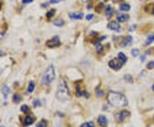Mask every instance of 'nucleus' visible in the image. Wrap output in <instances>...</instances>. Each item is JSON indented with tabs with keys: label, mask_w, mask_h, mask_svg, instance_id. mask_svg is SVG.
<instances>
[{
	"label": "nucleus",
	"mask_w": 154,
	"mask_h": 127,
	"mask_svg": "<svg viewBox=\"0 0 154 127\" xmlns=\"http://www.w3.org/2000/svg\"><path fill=\"white\" fill-rule=\"evenodd\" d=\"M107 100L112 107H117V108L126 107L128 103L125 96L116 91H110L107 96Z\"/></svg>",
	"instance_id": "1"
},
{
	"label": "nucleus",
	"mask_w": 154,
	"mask_h": 127,
	"mask_svg": "<svg viewBox=\"0 0 154 127\" xmlns=\"http://www.w3.org/2000/svg\"><path fill=\"white\" fill-rule=\"evenodd\" d=\"M56 96H57V98L59 100V101H62V102L67 101V100L70 98L69 90H68L67 83H66V81L63 79H61L59 80Z\"/></svg>",
	"instance_id": "2"
},
{
	"label": "nucleus",
	"mask_w": 154,
	"mask_h": 127,
	"mask_svg": "<svg viewBox=\"0 0 154 127\" xmlns=\"http://www.w3.org/2000/svg\"><path fill=\"white\" fill-rule=\"evenodd\" d=\"M55 68L52 65H50L43 74L42 81L44 84H49L55 79Z\"/></svg>",
	"instance_id": "3"
},
{
	"label": "nucleus",
	"mask_w": 154,
	"mask_h": 127,
	"mask_svg": "<svg viewBox=\"0 0 154 127\" xmlns=\"http://www.w3.org/2000/svg\"><path fill=\"white\" fill-rule=\"evenodd\" d=\"M123 64V62L121 60H119L118 58H115V59H112L109 62V67L115 70H119Z\"/></svg>",
	"instance_id": "4"
},
{
	"label": "nucleus",
	"mask_w": 154,
	"mask_h": 127,
	"mask_svg": "<svg viewBox=\"0 0 154 127\" xmlns=\"http://www.w3.org/2000/svg\"><path fill=\"white\" fill-rule=\"evenodd\" d=\"M45 45H47L49 48H54V47H57V46H59L61 45V43H60V40H59V38H58L57 36H55V37H53L51 39L48 40Z\"/></svg>",
	"instance_id": "5"
},
{
	"label": "nucleus",
	"mask_w": 154,
	"mask_h": 127,
	"mask_svg": "<svg viewBox=\"0 0 154 127\" xmlns=\"http://www.w3.org/2000/svg\"><path fill=\"white\" fill-rule=\"evenodd\" d=\"M107 27H108L110 30H112V31H116V32H119L121 30V26L116 21H111L108 25H107Z\"/></svg>",
	"instance_id": "6"
},
{
	"label": "nucleus",
	"mask_w": 154,
	"mask_h": 127,
	"mask_svg": "<svg viewBox=\"0 0 154 127\" xmlns=\"http://www.w3.org/2000/svg\"><path fill=\"white\" fill-rule=\"evenodd\" d=\"M132 41H133V38L131 36H127V37L124 38V39L122 41V47H127V46H129L132 44Z\"/></svg>",
	"instance_id": "7"
},
{
	"label": "nucleus",
	"mask_w": 154,
	"mask_h": 127,
	"mask_svg": "<svg viewBox=\"0 0 154 127\" xmlns=\"http://www.w3.org/2000/svg\"><path fill=\"white\" fill-rule=\"evenodd\" d=\"M68 16L72 20H80V19L83 18L84 15H83V13H78V12H76V13H69Z\"/></svg>",
	"instance_id": "8"
},
{
	"label": "nucleus",
	"mask_w": 154,
	"mask_h": 127,
	"mask_svg": "<svg viewBox=\"0 0 154 127\" xmlns=\"http://www.w3.org/2000/svg\"><path fill=\"white\" fill-rule=\"evenodd\" d=\"M98 123H99V125H101L103 127H105L107 125V123H108L106 117L104 115H100L99 117V119H98Z\"/></svg>",
	"instance_id": "9"
},
{
	"label": "nucleus",
	"mask_w": 154,
	"mask_h": 127,
	"mask_svg": "<svg viewBox=\"0 0 154 127\" xmlns=\"http://www.w3.org/2000/svg\"><path fill=\"white\" fill-rule=\"evenodd\" d=\"M116 19L119 22H125V21H127L129 19V16L127 14H120L117 16Z\"/></svg>",
	"instance_id": "10"
},
{
	"label": "nucleus",
	"mask_w": 154,
	"mask_h": 127,
	"mask_svg": "<svg viewBox=\"0 0 154 127\" xmlns=\"http://www.w3.org/2000/svg\"><path fill=\"white\" fill-rule=\"evenodd\" d=\"M128 115H129V112L126 111V110H123V111H122L121 113H119L118 114H117V118H118V119L120 121H123Z\"/></svg>",
	"instance_id": "11"
},
{
	"label": "nucleus",
	"mask_w": 154,
	"mask_h": 127,
	"mask_svg": "<svg viewBox=\"0 0 154 127\" xmlns=\"http://www.w3.org/2000/svg\"><path fill=\"white\" fill-rule=\"evenodd\" d=\"M53 25L56 26H58V27H61L64 25V21L61 18H57L53 21Z\"/></svg>",
	"instance_id": "12"
},
{
	"label": "nucleus",
	"mask_w": 154,
	"mask_h": 127,
	"mask_svg": "<svg viewBox=\"0 0 154 127\" xmlns=\"http://www.w3.org/2000/svg\"><path fill=\"white\" fill-rule=\"evenodd\" d=\"M113 12H114V9H113V8L111 6V5H108V6H106V8H105V10H104V13H105V15H106V16L108 17V18H110L111 16H112V14H113Z\"/></svg>",
	"instance_id": "13"
},
{
	"label": "nucleus",
	"mask_w": 154,
	"mask_h": 127,
	"mask_svg": "<svg viewBox=\"0 0 154 127\" xmlns=\"http://www.w3.org/2000/svg\"><path fill=\"white\" fill-rule=\"evenodd\" d=\"M2 93H3L4 96L5 97V98L8 96V95L9 93V88L7 86V85H4V86L2 87Z\"/></svg>",
	"instance_id": "14"
},
{
	"label": "nucleus",
	"mask_w": 154,
	"mask_h": 127,
	"mask_svg": "<svg viewBox=\"0 0 154 127\" xmlns=\"http://www.w3.org/2000/svg\"><path fill=\"white\" fill-rule=\"evenodd\" d=\"M120 9L123 11H128L130 9V5L128 4H122L120 5Z\"/></svg>",
	"instance_id": "15"
},
{
	"label": "nucleus",
	"mask_w": 154,
	"mask_h": 127,
	"mask_svg": "<svg viewBox=\"0 0 154 127\" xmlns=\"http://www.w3.org/2000/svg\"><path fill=\"white\" fill-rule=\"evenodd\" d=\"M95 50L98 53H101L103 51V45H101V43L99 42H97L95 44Z\"/></svg>",
	"instance_id": "16"
},
{
	"label": "nucleus",
	"mask_w": 154,
	"mask_h": 127,
	"mask_svg": "<svg viewBox=\"0 0 154 127\" xmlns=\"http://www.w3.org/2000/svg\"><path fill=\"white\" fill-rule=\"evenodd\" d=\"M34 121V119L33 117H31L30 115H28L26 117V119H25V123H26V125H29V124H33Z\"/></svg>",
	"instance_id": "17"
},
{
	"label": "nucleus",
	"mask_w": 154,
	"mask_h": 127,
	"mask_svg": "<svg viewBox=\"0 0 154 127\" xmlns=\"http://www.w3.org/2000/svg\"><path fill=\"white\" fill-rule=\"evenodd\" d=\"M118 59L121 60L123 63H125V62H127V60H128V58H127V57H126L125 55H124L123 53L120 52V53L118 54Z\"/></svg>",
	"instance_id": "18"
},
{
	"label": "nucleus",
	"mask_w": 154,
	"mask_h": 127,
	"mask_svg": "<svg viewBox=\"0 0 154 127\" xmlns=\"http://www.w3.org/2000/svg\"><path fill=\"white\" fill-rule=\"evenodd\" d=\"M154 41V33L151 34V35H150L149 37L146 38V45H150V44H151Z\"/></svg>",
	"instance_id": "19"
},
{
	"label": "nucleus",
	"mask_w": 154,
	"mask_h": 127,
	"mask_svg": "<svg viewBox=\"0 0 154 127\" xmlns=\"http://www.w3.org/2000/svg\"><path fill=\"white\" fill-rule=\"evenodd\" d=\"M80 127H94V123L92 121L90 122H86V123H83Z\"/></svg>",
	"instance_id": "20"
},
{
	"label": "nucleus",
	"mask_w": 154,
	"mask_h": 127,
	"mask_svg": "<svg viewBox=\"0 0 154 127\" xmlns=\"http://www.w3.org/2000/svg\"><path fill=\"white\" fill-rule=\"evenodd\" d=\"M34 87H35V84H34V82L31 81L30 83H29V85H28V92H33V90H34Z\"/></svg>",
	"instance_id": "21"
},
{
	"label": "nucleus",
	"mask_w": 154,
	"mask_h": 127,
	"mask_svg": "<svg viewBox=\"0 0 154 127\" xmlns=\"http://www.w3.org/2000/svg\"><path fill=\"white\" fill-rule=\"evenodd\" d=\"M139 53H140V50H139L138 49H134V50H131V55H133L134 57H138Z\"/></svg>",
	"instance_id": "22"
},
{
	"label": "nucleus",
	"mask_w": 154,
	"mask_h": 127,
	"mask_svg": "<svg viewBox=\"0 0 154 127\" xmlns=\"http://www.w3.org/2000/svg\"><path fill=\"white\" fill-rule=\"evenodd\" d=\"M21 100V96H19V95H17V94H16V95H14V96H13V102H16V103H17V102H19Z\"/></svg>",
	"instance_id": "23"
},
{
	"label": "nucleus",
	"mask_w": 154,
	"mask_h": 127,
	"mask_svg": "<svg viewBox=\"0 0 154 127\" xmlns=\"http://www.w3.org/2000/svg\"><path fill=\"white\" fill-rule=\"evenodd\" d=\"M124 79H125V80H127V81L133 82V78H132L130 74H126L125 76H124Z\"/></svg>",
	"instance_id": "24"
},
{
	"label": "nucleus",
	"mask_w": 154,
	"mask_h": 127,
	"mask_svg": "<svg viewBox=\"0 0 154 127\" xmlns=\"http://www.w3.org/2000/svg\"><path fill=\"white\" fill-rule=\"evenodd\" d=\"M54 12H55V9H51V10L48 11L47 14H46V17H47V18H51V17L54 15Z\"/></svg>",
	"instance_id": "25"
},
{
	"label": "nucleus",
	"mask_w": 154,
	"mask_h": 127,
	"mask_svg": "<svg viewBox=\"0 0 154 127\" xmlns=\"http://www.w3.org/2000/svg\"><path fill=\"white\" fill-rule=\"evenodd\" d=\"M46 125H47V123H46V121L45 120H42L40 124H37V127H46Z\"/></svg>",
	"instance_id": "26"
},
{
	"label": "nucleus",
	"mask_w": 154,
	"mask_h": 127,
	"mask_svg": "<svg viewBox=\"0 0 154 127\" xmlns=\"http://www.w3.org/2000/svg\"><path fill=\"white\" fill-rule=\"evenodd\" d=\"M21 112H23V113H26V112L28 110V106H27V105H22V106L21 107Z\"/></svg>",
	"instance_id": "27"
},
{
	"label": "nucleus",
	"mask_w": 154,
	"mask_h": 127,
	"mask_svg": "<svg viewBox=\"0 0 154 127\" xmlns=\"http://www.w3.org/2000/svg\"><path fill=\"white\" fill-rule=\"evenodd\" d=\"M147 67L149 69H152L154 67V62L153 61H151V62H149V63L147 64Z\"/></svg>",
	"instance_id": "28"
},
{
	"label": "nucleus",
	"mask_w": 154,
	"mask_h": 127,
	"mask_svg": "<svg viewBox=\"0 0 154 127\" xmlns=\"http://www.w3.org/2000/svg\"><path fill=\"white\" fill-rule=\"evenodd\" d=\"M6 37V33L4 32H0V40H3Z\"/></svg>",
	"instance_id": "29"
},
{
	"label": "nucleus",
	"mask_w": 154,
	"mask_h": 127,
	"mask_svg": "<svg viewBox=\"0 0 154 127\" xmlns=\"http://www.w3.org/2000/svg\"><path fill=\"white\" fill-rule=\"evenodd\" d=\"M92 17H93V15H92V14H89V15H87V16L86 19H87V21H90L92 18Z\"/></svg>",
	"instance_id": "30"
},
{
	"label": "nucleus",
	"mask_w": 154,
	"mask_h": 127,
	"mask_svg": "<svg viewBox=\"0 0 154 127\" xmlns=\"http://www.w3.org/2000/svg\"><path fill=\"white\" fill-rule=\"evenodd\" d=\"M33 0H22L23 4H29V3H32Z\"/></svg>",
	"instance_id": "31"
},
{
	"label": "nucleus",
	"mask_w": 154,
	"mask_h": 127,
	"mask_svg": "<svg viewBox=\"0 0 154 127\" xmlns=\"http://www.w3.org/2000/svg\"><path fill=\"white\" fill-rule=\"evenodd\" d=\"M60 0H51L50 1V3L51 4H57V3H58Z\"/></svg>",
	"instance_id": "32"
},
{
	"label": "nucleus",
	"mask_w": 154,
	"mask_h": 127,
	"mask_svg": "<svg viewBox=\"0 0 154 127\" xmlns=\"http://www.w3.org/2000/svg\"><path fill=\"white\" fill-rule=\"evenodd\" d=\"M3 55H4V52H3V51H2L1 50H0V57H3Z\"/></svg>",
	"instance_id": "33"
},
{
	"label": "nucleus",
	"mask_w": 154,
	"mask_h": 127,
	"mask_svg": "<svg viewBox=\"0 0 154 127\" xmlns=\"http://www.w3.org/2000/svg\"><path fill=\"white\" fill-rule=\"evenodd\" d=\"M145 59H146V57H145V55H144V57H141V58H140V60L141 61H142V62H143V61H145Z\"/></svg>",
	"instance_id": "34"
},
{
	"label": "nucleus",
	"mask_w": 154,
	"mask_h": 127,
	"mask_svg": "<svg viewBox=\"0 0 154 127\" xmlns=\"http://www.w3.org/2000/svg\"><path fill=\"white\" fill-rule=\"evenodd\" d=\"M151 89H152V90H154V84H153V85H152V87H151Z\"/></svg>",
	"instance_id": "35"
},
{
	"label": "nucleus",
	"mask_w": 154,
	"mask_h": 127,
	"mask_svg": "<svg viewBox=\"0 0 154 127\" xmlns=\"http://www.w3.org/2000/svg\"><path fill=\"white\" fill-rule=\"evenodd\" d=\"M152 14L154 15V8H153V9H152Z\"/></svg>",
	"instance_id": "36"
},
{
	"label": "nucleus",
	"mask_w": 154,
	"mask_h": 127,
	"mask_svg": "<svg viewBox=\"0 0 154 127\" xmlns=\"http://www.w3.org/2000/svg\"><path fill=\"white\" fill-rule=\"evenodd\" d=\"M0 127H4V126H0Z\"/></svg>",
	"instance_id": "37"
}]
</instances>
